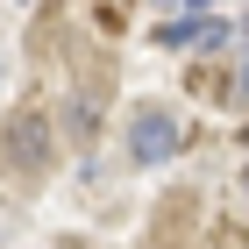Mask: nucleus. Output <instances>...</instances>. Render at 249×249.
Here are the masks:
<instances>
[{
  "label": "nucleus",
  "instance_id": "1",
  "mask_svg": "<svg viewBox=\"0 0 249 249\" xmlns=\"http://www.w3.org/2000/svg\"><path fill=\"white\" fill-rule=\"evenodd\" d=\"M178 142H185V121H171L164 107H142L128 121V157L135 164H164V157H178Z\"/></svg>",
  "mask_w": 249,
  "mask_h": 249
},
{
  "label": "nucleus",
  "instance_id": "3",
  "mask_svg": "<svg viewBox=\"0 0 249 249\" xmlns=\"http://www.w3.org/2000/svg\"><path fill=\"white\" fill-rule=\"evenodd\" d=\"M164 43H171V50H221V43H228V21H213V15H178V21H164Z\"/></svg>",
  "mask_w": 249,
  "mask_h": 249
},
{
  "label": "nucleus",
  "instance_id": "2",
  "mask_svg": "<svg viewBox=\"0 0 249 249\" xmlns=\"http://www.w3.org/2000/svg\"><path fill=\"white\" fill-rule=\"evenodd\" d=\"M7 157H15V171H50V157H57V135H50V114H15L7 121Z\"/></svg>",
  "mask_w": 249,
  "mask_h": 249
}]
</instances>
